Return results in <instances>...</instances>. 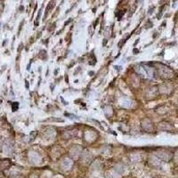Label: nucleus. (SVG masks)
I'll return each mask as SVG.
<instances>
[{"instance_id":"obj_2","label":"nucleus","mask_w":178,"mask_h":178,"mask_svg":"<svg viewBox=\"0 0 178 178\" xmlns=\"http://www.w3.org/2000/svg\"><path fill=\"white\" fill-rule=\"evenodd\" d=\"M134 54H136L137 53H139V51H138V49H136V48H134Z\"/></svg>"},{"instance_id":"obj_1","label":"nucleus","mask_w":178,"mask_h":178,"mask_svg":"<svg viewBox=\"0 0 178 178\" xmlns=\"http://www.w3.org/2000/svg\"><path fill=\"white\" fill-rule=\"evenodd\" d=\"M18 107H19V103H14V104H13V110L15 111L18 109Z\"/></svg>"},{"instance_id":"obj_3","label":"nucleus","mask_w":178,"mask_h":178,"mask_svg":"<svg viewBox=\"0 0 178 178\" xmlns=\"http://www.w3.org/2000/svg\"><path fill=\"white\" fill-rule=\"evenodd\" d=\"M65 80H66V82H67V83H69V78H68V76H67V75L65 76Z\"/></svg>"},{"instance_id":"obj_4","label":"nucleus","mask_w":178,"mask_h":178,"mask_svg":"<svg viewBox=\"0 0 178 178\" xmlns=\"http://www.w3.org/2000/svg\"><path fill=\"white\" fill-rule=\"evenodd\" d=\"M71 21H72V20H69V21H67V22H65V25H68V24H69V23H70V22H71Z\"/></svg>"}]
</instances>
